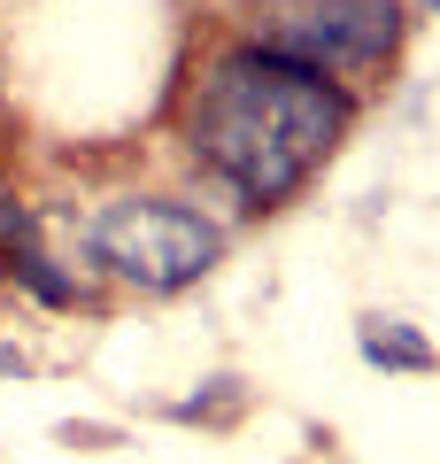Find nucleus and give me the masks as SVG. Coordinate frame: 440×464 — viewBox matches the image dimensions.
Instances as JSON below:
<instances>
[{"label": "nucleus", "instance_id": "obj_1", "mask_svg": "<svg viewBox=\"0 0 440 464\" xmlns=\"http://www.w3.org/2000/svg\"><path fill=\"white\" fill-rule=\"evenodd\" d=\"M348 116H356V101L332 78L247 39L209 63L194 109H186V148L240 209H278L340 148Z\"/></svg>", "mask_w": 440, "mask_h": 464}, {"label": "nucleus", "instance_id": "obj_2", "mask_svg": "<svg viewBox=\"0 0 440 464\" xmlns=\"http://www.w3.org/2000/svg\"><path fill=\"white\" fill-rule=\"evenodd\" d=\"M85 248L109 279L139 286V295H186L194 279H209L225 256V225L201 217L194 201H163V194H116L93 209Z\"/></svg>", "mask_w": 440, "mask_h": 464}, {"label": "nucleus", "instance_id": "obj_3", "mask_svg": "<svg viewBox=\"0 0 440 464\" xmlns=\"http://www.w3.org/2000/svg\"><path fill=\"white\" fill-rule=\"evenodd\" d=\"M255 47L286 54L317 78H363V70L394 63V47H402V0H301L263 24Z\"/></svg>", "mask_w": 440, "mask_h": 464}, {"label": "nucleus", "instance_id": "obj_4", "mask_svg": "<svg viewBox=\"0 0 440 464\" xmlns=\"http://www.w3.org/2000/svg\"><path fill=\"white\" fill-rule=\"evenodd\" d=\"M356 348H363V364H378V372H440V348L409 317H387V310L356 317Z\"/></svg>", "mask_w": 440, "mask_h": 464}, {"label": "nucleus", "instance_id": "obj_5", "mask_svg": "<svg viewBox=\"0 0 440 464\" xmlns=\"http://www.w3.org/2000/svg\"><path fill=\"white\" fill-rule=\"evenodd\" d=\"M8 279H16V286H32V295L47 302V310H78V279H62L47 248H16V256H8Z\"/></svg>", "mask_w": 440, "mask_h": 464}, {"label": "nucleus", "instance_id": "obj_6", "mask_svg": "<svg viewBox=\"0 0 440 464\" xmlns=\"http://www.w3.org/2000/svg\"><path fill=\"white\" fill-rule=\"evenodd\" d=\"M240 411H247V387H240V380H209V395L178 402V418H186V426H232Z\"/></svg>", "mask_w": 440, "mask_h": 464}, {"label": "nucleus", "instance_id": "obj_7", "mask_svg": "<svg viewBox=\"0 0 440 464\" xmlns=\"http://www.w3.org/2000/svg\"><path fill=\"white\" fill-rule=\"evenodd\" d=\"M433 8H440V0H433Z\"/></svg>", "mask_w": 440, "mask_h": 464}]
</instances>
